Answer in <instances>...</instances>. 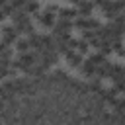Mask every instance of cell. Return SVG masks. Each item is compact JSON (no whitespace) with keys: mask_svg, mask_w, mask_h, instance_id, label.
Instances as JSON below:
<instances>
[{"mask_svg":"<svg viewBox=\"0 0 125 125\" xmlns=\"http://www.w3.org/2000/svg\"><path fill=\"white\" fill-rule=\"evenodd\" d=\"M98 53L104 55V57H107V55L111 53V41H100V45H98Z\"/></svg>","mask_w":125,"mask_h":125,"instance_id":"2e32d148","label":"cell"},{"mask_svg":"<svg viewBox=\"0 0 125 125\" xmlns=\"http://www.w3.org/2000/svg\"><path fill=\"white\" fill-rule=\"evenodd\" d=\"M59 10H61V8H59L57 4H49V6L45 8V12H49V14H53V16H55V14H59Z\"/></svg>","mask_w":125,"mask_h":125,"instance_id":"7402d4cb","label":"cell"},{"mask_svg":"<svg viewBox=\"0 0 125 125\" xmlns=\"http://www.w3.org/2000/svg\"><path fill=\"white\" fill-rule=\"evenodd\" d=\"M88 61H90L94 66H100V64H104V62H105V57H104V55H100V53L96 51V53H92V55L88 57Z\"/></svg>","mask_w":125,"mask_h":125,"instance_id":"e0dca14e","label":"cell"},{"mask_svg":"<svg viewBox=\"0 0 125 125\" xmlns=\"http://www.w3.org/2000/svg\"><path fill=\"white\" fill-rule=\"evenodd\" d=\"M25 2H29V0H25Z\"/></svg>","mask_w":125,"mask_h":125,"instance_id":"4316f807","label":"cell"},{"mask_svg":"<svg viewBox=\"0 0 125 125\" xmlns=\"http://www.w3.org/2000/svg\"><path fill=\"white\" fill-rule=\"evenodd\" d=\"M111 107H113V111H115V115H117V117L125 119V98H117V100H115V104H113Z\"/></svg>","mask_w":125,"mask_h":125,"instance_id":"8fae6325","label":"cell"},{"mask_svg":"<svg viewBox=\"0 0 125 125\" xmlns=\"http://www.w3.org/2000/svg\"><path fill=\"white\" fill-rule=\"evenodd\" d=\"M6 2H8V0H0V8H2V6L6 4Z\"/></svg>","mask_w":125,"mask_h":125,"instance_id":"cb8c5ba5","label":"cell"},{"mask_svg":"<svg viewBox=\"0 0 125 125\" xmlns=\"http://www.w3.org/2000/svg\"><path fill=\"white\" fill-rule=\"evenodd\" d=\"M12 55H14V51L10 47H4L0 53V61H12Z\"/></svg>","mask_w":125,"mask_h":125,"instance_id":"d6986e66","label":"cell"},{"mask_svg":"<svg viewBox=\"0 0 125 125\" xmlns=\"http://www.w3.org/2000/svg\"><path fill=\"white\" fill-rule=\"evenodd\" d=\"M68 2H72V4H78V2H80V0H68Z\"/></svg>","mask_w":125,"mask_h":125,"instance_id":"d4e9b609","label":"cell"},{"mask_svg":"<svg viewBox=\"0 0 125 125\" xmlns=\"http://www.w3.org/2000/svg\"><path fill=\"white\" fill-rule=\"evenodd\" d=\"M37 20H39V23H41L43 27H51V29H53V25H55V21H57L55 16L49 14V12H45V10L37 14Z\"/></svg>","mask_w":125,"mask_h":125,"instance_id":"8992f818","label":"cell"},{"mask_svg":"<svg viewBox=\"0 0 125 125\" xmlns=\"http://www.w3.org/2000/svg\"><path fill=\"white\" fill-rule=\"evenodd\" d=\"M80 70H82V74L84 76H88V78H92L94 74H96V66L86 59V61H82V64H80Z\"/></svg>","mask_w":125,"mask_h":125,"instance_id":"4fadbf2b","label":"cell"},{"mask_svg":"<svg viewBox=\"0 0 125 125\" xmlns=\"http://www.w3.org/2000/svg\"><path fill=\"white\" fill-rule=\"evenodd\" d=\"M0 10H2V14H4V16H12V14L16 12V10L12 8V4H10V2H6V4H4V6L0 8Z\"/></svg>","mask_w":125,"mask_h":125,"instance_id":"44dd1931","label":"cell"},{"mask_svg":"<svg viewBox=\"0 0 125 125\" xmlns=\"http://www.w3.org/2000/svg\"><path fill=\"white\" fill-rule=\"evenodd\" d=\"M20 39V31L14 25H4L2 27V43L4 45H14Z\"/></svg>","mask_w":125,"mask_h":125,"instance_id":"6da1fadb","label":"cell"},{"mask_svg":"<svg viewBox=\"0 0 125 125\" xmlns=\"http://www.w3.org/2000/svg\"><path fill=\"white\" fill-rule=\"evenodd\" d=\"M74 51L78 53V55H86L88 51H90V45L84 41V39H76V45H74Z\"/></svg>","mask_w":125,"mask_h":125,"instance_id":"9a60e30c","label":"cell"},{"mask_svg":"<svg viewBox=\"0 0 125 125\" xmlns=\"http://www.w3.org/2000/svg\"><path fill=\"white\" fill-rule=\"evenodd\" d=\"M86 86H88V92H92V94H100V90L104 88L102 86V78H98V76H92Z\"/></svg>","mask_w":125,"mask_h":125,"instance_id":"30bf717a","label":"cell"},{"mask_svg":"<svg viewBox=\"0 0 125 125\" xmlns=\"http://www.w3.org/2000/svg\"><path fill=\"white\" fill-rule=\"evenodd\" d=\"M57 16H59V20H66V21H74V20L78 18V12H76L74 8H61Z\"/></svg>","mask_w":125,"mask_h":125,"instance_id":"52a82bcc","label":"cell"},{"mask_svg":"<svg viewBox=\"0 0 125 125\" xmlns=\"http://www.w3.org/2000/svg\"><path fill=\"white\" fill-rule=\"evenodd\" d=\"M117 94H119V92H117L115 88H102V90H100V102L113 105L115 100H117Z\"/></svg>","mask_w":125,"mask_h":125,"instance_id":"3957f363","label":"cell"},{"mask_svg":"<svg viewBox=\"0 0 125 125\" xmlns=\"http://www.w3.org/2000/svg\"><path fill=\"white\" fill-rule=\"evenodd\" d=\"M123 35H125V27H123Z\"/></svg>","mask_w":125,"mask_h":125,"instance_id":"484cf974","label":"cell"},{"mask_svg":"<svg viewBox=\"0 0 125 125\" xmlns=\"http://www.w3.org/2000/svg\"><path fill=\"white\" fill-rule=\"evenodd\" d=\"M76 6H78V10H76L78 16H82V18H90L92 12H94V2L92 0H80Z\"/></svg>","mask_w":125,"mask_h":125,"instance_id":"277c9868","label":"cell"},{"mask_svg":"<svg viewBox=\"0 0 125 125\" xmlns=\"http://www.w3.org/2000/svg\"><path fill=\"white\" fill-rule=\"evenodd\" d=\"M10 4H12V8L18 12V10H23V6H25V0H8Z\"/></svg>","mask_w":125,"mask_h":125,"instance_id":"ffe728a7","label":"cell"},{"mask_svg":"<svg viewBox=\"0 0 125 125\" xmlns=\"http://www.w3.org/2000/svg\"><path fill=\"white\" fill-rule=\"evenodd\" d=\"M64 59H66V61H68V64H70V66H74V68H80V64H82V61H84V59H82V55H78V53H76V51H72V49L64 55Z\"/></svg>","mask_w":125,"mask_h":125,"instance_id":"ba28073f","label":"cell"},{"mask_svg":"<svg viewBox=\"0 0 125 125\" xmlns=\"http://www.w3.org/2000/svg\"><path fill=\"white\" fill-rule=\"evenodd\" d=\"M14 45H16V51H18L20 55H21V53H27V51H31V47H29V43H27V37H25V39H21V37H20V39H18Z\"/></svg>","mask_w":125,"mask_h":125,"instance_id":"5bb4252c","label":"cell"},{"mask_svg":"<svg viewBox=\"0 0 125 125\" xmlns=\"http://www.w3.org/2000/svg\"><path fill=\"white\" fill-rule=\"evenodd\" d=\"M39 10H41V6H39V2L37 0H29V2H25V6H23V12L29 16V14H33V16H37L39 14Z\"/></svg>","mask_w":125,"mask_h":125,"instance_id":"7c38bea8","label":"cell"},{"mask_svg":"<svg viewBox=\"0 0 125 125\" xmlns=\"http://www.w3.org/2000/svg\"><path fill=\"white\" fill-rule=\"evenodd\" d=\"M4 18H6V16H4V14H2V10H0V21H4Z\"/></svg>","mask_w":125,"mask_h":125,"instance_id":"603a6c76","label":"cell"},{"mask_svg":"<svg viewBox=\"0 0 125 125\" xmlns=\"http://www.w3.org/2000/svg\"><path fill=\"white\" fill-rule=\"evenodd\" d=\"M27 74H31V76H35V80H39V78L47 76V66H43L41 62H35V64L27 70Z\"/></svg>","mask_w":125,"mask_h":125,"instance_id":"9c48e42d","label":"cell"},{"mask_svg":"<svg viewBox=\"0 0 125 125\" xmlns=\"http://www.w3.org/2000/svg\"><path fill=\"white\" fill-rule=\"evenodd\" d=\"M111 53L123 57V55H125V45H123V41H113V43H111Z\"/></svg>","mask_w":125,"mask_h":125,"instance_id":"ac0fdd59","label":"cell"},{"mask_svg":"<svg viewBox=\"0 0 125 125\" xmlns=\"http://www.w3.org/2000/svg\"><path fill=\"white\" fill-rule=\"evenodd\" d=\"M27 43H29V47H31V51H35V53H43V43H41V35L39 33H31V35H27Z\"/></svg>","mask_w":125,"mask_h":125,"instance_id":"5b68a950","label":"cell"},{"mask_svg":"<svg viewBox=\"0 0 125 125\" xmlns=\"http://www.w3.org/2000/svg\"><path fill=\"white\" fill-rule=\"evenodd\" d=\"M59 61V53H57V49H45L43 53H39V62L43 64V66H53L55 62Z\"/></svg>","mask_w":125,"mask_h":125,"instance_id":"7a4b0ae2","label":"cell"}]
</instances>
